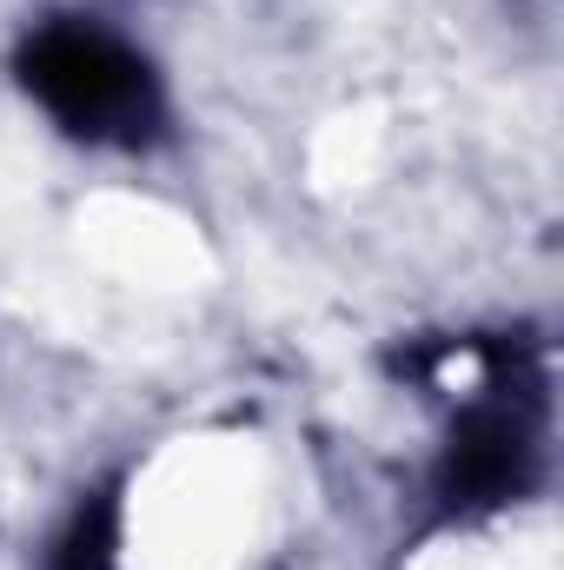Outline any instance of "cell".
<instances>
[{"label": "cell", "mask_w": 564, "mask_h": 570, "mask_svg": "<svg viewBox=\"0 0 564 570\" xmlns=\"http://www.w3.org/2000/svg\"><path fill=\"white\" fill-rule=\"evenodd\" d=\"M60 570H114V511L100 504L94 518H80V531L67 538Z\"/></svg>", "instance_id": "obj_3"}, {"label": "cell", "mask_w": 564, "mask_h": 570, "mask_svg": "<svg viewBox=\"0 0 564 570\" xmlns=\"http://www.w3.org/2000/svg\"><path fill=\"white\" fill-rule=\"evenodd\" d=\"M532 458H538V444H532L518 412L478 405L451 431L445 491H451V504H505V498H518L532 484Z\"/></svg>", "instance_id": "obj_2"}, {"label": "cell", "mask_w": 564, "mask_h": 570, "mask_svg": "<svg viewBox=\"0 0 564 570\" xmlns=\"http://www.w3.org/2000/svg\"><path fill=\"white\" fill-rule=\"evenodd\" d=\"M20 80L27 94H40V107L54 120H67L87 140H146L159 127V87L134 47H120L100 27L60 20L47 33L27 40L20 53Z\"/></svg>", "instance_id": "obj_1"}]
</instances>
